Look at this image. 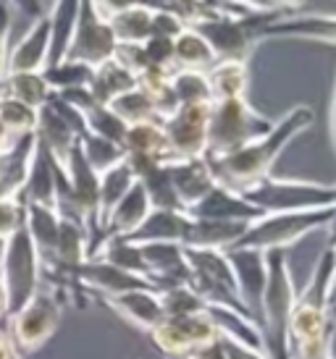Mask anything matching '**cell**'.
<instances>
[{
	"instance_id": "1",
	"label": "cell",
	"mask_w": 336,
	"mask_h": 359,
	"mask_svg": "<svg viewBox=\"0 0 336 359\" xmlns=\"http://www.w3.org/2000/svg\"><path fill=\"white\" fill-rule=\"evenodd\" d=\"M316 121V113L307 105H295L287 110L278 121H273V129L257 137L255 142L245 144L242 150L231 152L226 158L208 160L210 173L216 184L226 187L231 191H247L250 187H255L257 181L268 179L273 173L278 155L287 150L289 142L297 140L302 131H307Z\"/></svg>"
},
{
	"instance_id": "2",
	"label": "cell",
	"mask_w": 336,
	"mask_h": 359,
	"mask_svg": "<svg viewBox=\"0 0 336 359\" xmlns=\"http://www.w3.org/2000/svg\"><path fill=\"white\" fill-rule=\"evenodd\" d=\"M266 289L260 299V333L268 359H289V315L297 299V286L289 270L287 252H266Z\"/></svg>"
},
{
	"instance_id": "3",
	"label": "cell",
	"mask_w": 336,
	"mask_h": 359,
	"mask_svg": "<svg viewBox=\"0 0 336 359\" xmlns=\"http://www.w3.org/2000/svg\"><path fill=\"white\" fill-rule=\"evenodd\" d=\"M284 19L276 11H255V13H216L213 19L195 27L218 60H242L250 63L257 45L266 40V29L273 21Z\"/></svg>"
},
{
	"instance_id": "4",
	"label": "cell",
	"mask_w": 336,
	"mask_h": 359,
	"mask_svg": "<svg viewBox=\"0 0 336 359\" xmlns=\"http://www.w3.org/2000/svg\"><path fill=\"white\" fill-rule=\"evenodd\" d=\"M273 129V118L263 116L250 105L247 97H228V100L210 102L208 121V147L205 160L226 158L231 152L242 150L245 144L255 142Z\"/></svg>"
},
{
	"instance_id": "5",
	"label": "cell",
	"mask_w": 336,
	"mask_h": 359,
	"mask_svg": "<svg viewBox=\"0 0 336 359\" xmlns=\"http://www.w3.org/2000/svg\"><path fill=\"white\" fill-rule=\"evenodd\" d=\"M336 208L321 210H299V212H271L252 220L245 231V236L237 241L231 250H255V252H276L295 247L297 241L316 233V231H328L334 220Z\"/></svg>"
},
{
	"instance_id": "6",
	"label": "cell",
	"mask_w": 336,
	"mask_h": 359,
	"mask_svg": "<svg viewBox=\"0 0 336 359\" xmlns=\"http://www.w3.org/2000/svg\"><path fill=\"white\" fill-rule=\"evenodd\" d=\"M184 262L189 270V289L198 294L205 304L228 307L250 315L237 286V276L231 268L226 252L218 250H189L184 247ZM252 318V315H250ZM255 320V318H252Z\"/></svg>"
},
{
	"instance_id": "7",
	"label": "cell",
	"mask_w": 336,
	"mask_h": 359,
	"mask_svg": "<svg viewBox=\"0 0 336 359\" xmlns=\"http://www.w3.org/2000/svg\"><path fill=\"white\" fill-rule=\"evenodd\" d=\"M242 197L255 205L263 215L271 212H299V210H321L336 208V184H316L302 179H268L257 181L255 187L242 191Z\"/></svg>"
},
{
	"instance_id": "8",
	"label": "cell",
	"mask_w": 336,
	"mask_h": 359,
	"mask_svg": "<svg viewBox=\"0 0 336 359\" xmlns=\"http://www.w3.org/2000/svg\"><path fill=\"white\" fill-rule=\"evenodd\" d=\"M42 286V262L32 244L27 229L6 239V252L0 262V289L6 297V320L16 315Z\"/></svg>"
},
{
	"instance_id": "9",
	"label": "cell",
	"mask_w": 336,
	"mask_h": 359,
	"mask_svg": "<svg viewBox=\"0 0 336 359\" xmlns=\"http://www.w3.org/2000/svg\"><path fill=\"white\" fill-rule=\"evenodd\" d=\"M60 312H63V297L56 289H45L32 297L24 307L11 315V346L19 354H34L40 351L53 333L58 330Z\"/></svg>"
},
{
	"instance_id": "10",
	"label": "cell",
	"mask_w": 336,
	"mask_h": 359,
	"mask_svg": "<svg viewBox=\"0 0 336 359\" xmlns=\"http://www.w3.org/2000/svg\"><path fill=\"white\" fill-rule=\"evenodd\" d=\"M116 37L110 29L108 19L95 8L92 0H79V19L71 37V45L66 50V58L71 63H84L89 69H98L100 63L113 58L116 53Z\"/></svg>"
},
{
	"instance_id": "11",
	"label": "cell",
	"mask_w": 336,
	"mask_h": 359,
	"mask_svg": "<svg viewBox=\"0 0 336 359\" xmlns=\"http://www.w3.org/2000/svg\"><path fill=\"white\" fill-rule=\"evenodd\" d=\"M153 346L163 351L166 357L187 359L195 351L205 349L210 344H216L218 336L216 325L210 323L208 312L202 315H179V318H166L158 328L148 333Z\"/></svg>"
},
{
	"instance_id": "12",
	"label": "cell",
	"mask_w": 336,
	"mask_h": 359,
	"mask_svg": "<svg viewBox=\"0 0 336 359\" xmlns=\"http://www.w3.org/2000/svg\"><path fill=\"white\" fill-rule=\"evenodd\" d=\"M208 121L210 105H179L168 118H163L171 160L205 158Z\"/></svg>"
},
{
	"instance_id": "13",
	"label": "cell",
	"mask_w": 336,
	"mask_h": 359,
	"mask_svg": "<svg viewBox=\"0 0 336 359\" xmlns=\"http://www.w3.org/2000/svg\"><path fill=\"white\" fill-rule=\"evenodd\" d=\"M145 265L150 289L158 294L189 283V270L184 262V247L181 244H168V241H155V244H137Z\"/></svg>"
},
{
	"instance_id": "14",
	"label": "cell",
	"mask_w": 336,
	"mask_h": 359,
	"mask_svg": "<svg viewBox=\"0 0 336 359\" xmlns=\"http://www.w3.org/2000/svg\"><path fill=\"white\" fill-rule=\"evenodd\" d=\"M50 60V21L48 13L42 19L32 21L27 34L13 48H8L6 76L8 74H42Z\"/></svg>"
},
{
	"instance_id": "15",
	"label": "cell",
	"mask_w": 336,
	"mask_h": 359,
	"mask_svg": "<svg viewBox=\"0 0 336 359\" xmlns=\"http://www.w3.org/2000/svg\"><path fill=\"white\" fill-rule=\"evenodd\" d=\"M21 202L58 210V168H56L53 158L45 152L37 137H34V147H32L30 155V168H27V181H24V189H21Z\"/></svg>"
},
{
	"instance_id": "16",
	"label": "cell",
	"mask_w": 336,
	"mask_h": 359,
	"mask_svg": "<svg viewBox=\"0 0 336 359\" xmlns=\"http://www.w3.org/2000/svg\"><path fill=\"white\" fill-rule=\"evenodd\" d=\"M228 259H231V268L237 276V286L242 294V302L247 312L255 318V323L260 325V299H263V289H266V252L255 250H228Z\"/></svg>"
},
{
	"instance_id": "17",
	"label": "cell",
	"mask_w": 336,
	"mask_h": 359,
	"mask_svg": "<svg viewBox=\"0 0 336 359\" xmlns=\"http://www.w3.org/2000/svg\"><path fill=\"white\" fill-rule=\"evenodd\" d=\"M103 302L108 304L121 320H127L129 325H134L137 330L150 333L153 328H158L166 320L163 304H160V294L155 289H131L116 297H103Z\"/></svg>"
},
{
	"instance_id": "18",
	"label": "cell",
	"mask_w": 336,
	"mask_h": 359,
	"mask_svg": "<svg viewBox=\"0 0 336 359\" xmlns=\"http://www.w3.org/2000/svg\"><path fill=\"white\" fill-rule=\"evenodd\" d=\"M266 40H307L336 45V13H295L273 21Z\"/></svg>"
},
{
	"instance_id": "19",
	"label": "cell",
	"mask_w": 336,
	"mask_h": 359,
	"mask_svg": "<svg viewBox=\"0 0 336 359\" xmlns=\"http://www.w3.org/2000/svg\"><path fill=\"white\" fill-rule=\"evenodd\" d=\"M74 280L84 291L100 294V299L103 297H116V294H124V291L131 289H150L148 280H142L139 276H131V273L110 265L105 259H87L84 265L74 270Z\"/></svg>"
},
{
	"instance_id": "20",
	"label": "cell",
	"mask_w": 336,
	"mask_h": 359,
	"mask_svg": "<svg viewBox=\"0 0 336 359\" xmlns=\"http://www.w3.org/2000/svg\"><path fill=\"white\" fill-rule=\"evenodd\" d=\"M166 168H168V179H171L174 191H176L179 197V205H181L184 212L189 208H195L216 187V179H213L205 158L171 160V163H166Z\"/></svg>"
},
{
	"instance_id": "21",
	"label": "cell",
	"mask_w": 336,
	"mask_h": 359,
	"mask_svg": "<svg viewBox=\"0 0 336 359\" xmlns=\"http://www.w3.org/2000/svg\"><path fill=\"white\" fill-rule=\"evenodd\" d=\"M187 215L202 220H245V223H252L263 212L255 205H250L239 191H231L226 187L216 184L195 208L187 210Z\"/></svg>"
},
{
	"instance_id": "22",
	"label": "cell",
	"mask_w": 336,
	"mask_h": 359,
	"mask_svg": "<svg viewBox=\"0 0 336 359\" xmlns=\"http://www.w3.org/2000/svg\"><path fill=\"white\" fill-rule=\"evenodd\" d=\"M250 223L245 220H202L189 218L187 236L181 241V247L189 250H218L228 252L237 247V241L245 236Z\"/></svg>"
},
{
	"instance_id": "23",
	"label": "cell",
	"mask_w": 336,
	"mask_h": 359,
	"mask_svg": "<svg viewBox=\"0 0 336 359\" xmlns=\"http://www.w3.org/2000/svg\"><path fill=\"white\" fill-rule=\"evenodd\" d=\"M150 200L145 189H142V184H134L131 189L124 194V200L116 205V208L110 210V215L105 218L103 223V241L105 239H127L131 236L134 231L142 226V220L150 215ZM100 241V244H103ZM95 255V252H92Z\"/></svg>"
},
{
	"instance_id": "24",
	"label": "cell",
	"mask_w": 336,
	"mask_h": 359,
	"mask_svg": "<svg viewBox=\"0 0 336 359\" xmlns=\"http://www.w3.org/2000/svg\"><path fill=\"white\" fill-rule=\"evenodd\" d=\"M189 215L181 210H150V215L142 220L127 241L131 244H155V241H168V244H181L187 236Z\"/></svg>"
},
{
	"instance_id": "25",
	"label": "cell",
	"mask_w": 336,
	"mask_h": 359,
	"mask_svg": "<svg viewBox=\"0 0 336 359\" xmlns=\"http://www.w3.org/2000/svg\"><path fill=\"white\" fill-rule=\"evenodd\" d=\"M205 312H208L210 323L216 325L221 339H231V341H237V344H242V346H250V349L266 354V344H263L260 325H257L250 315L237 312V309H228V307H216V304H208Z\"/></svg>"
},
{
	"instance_id": "26",
	"label": "cell",
	"mask_w": 336,
	"mask_h": 359,
	"mask_svg": "<svg viewBox=\"0 0 336 359\" xmlns=\"http://www.w3.org/2000/svg\"><path fill=\"white\" fill-rule=\"evenodd\" d=\"M124 152L134 155V158L155 160V163H171L163 121H145V123L129 126L127 137H124Z\"/></svg>"
},
{
	"instance_id": "27",
	"label": "cell",
	"mask_w": 336,
	"mask_h": 359,
	"mask_svg": "<svg viewBox=\"0 0 336 359\" xmlns=\"http://www.w3.org/2000/svg\"><path fill=\"white\" fill-rule=\"evenodd\" d=\"M58 223L60 212L56 208H42V205H27V220L24 229L30 233L34 250L40 255L42 268L53 262L56 255V241H58Z\"/></svg>"
},
{
	"instance_id": "28",
	"label": "cell",
	"mask_w": 336,
	"mask_h": 359,
	"mask_svg": "<svg viewBox=\"0 0 336 359\" xmlns=\"http://www.w3.org/2000/svg\"><path fill=\"white\" fill-rule=\"evenodd\" d=\"M77 19H79V0H56L48 13L50 21V66H58L66 58V50L71 45L74 29H77Z\"/></svg>"
},
{
	"instance_id": "29",
	"label": "cell",
	"mask_w": 336,
	"mask_h": 359,
	"mask_svg": "<svg viewBox=\"0 0 336 359\" xmlns=\"http://www.w3.org/2000/svg\"><path fill=\"white\" fill-rule=\"evenodd\" d=\"M134 87H137V76L110 58L105 63H100L98 69H92L87 92L98 105H110L116 97H121L124 92L134 90Z\"/></svg>"
},
{
	"instance_id": "30",
	"label": "cell",
	"mask_w": 336,
	"mask_h": 359,
	"mask_svg": "<svg viewBox=\"0 0 336 359\" xmlns=\"http://www.w3.org/2000/svg\"><path fill=\"white\" fill-rule=\"evenodd\" d=\"M137 184L134 179V173L129 168L127 158L121 160L119 165H113L110 170L105 173H100V187H98V226H100V241H103V223L105 218L110 215V210L116 208L121 200H124V194H127L131 187ZM100 247V244H98ZM95 247V250H98ZM92 257V255H89Z\"/></svg>"
},
{
	"instance_id": "31",
	"label": "cell",
	"mask_w": 336,
	"mask_h": 359,
	"mask_svg": "<svg viewBox=\"0 0 336 359\" xmlns=\"http://www.w3.org/2000/svg\"><path fill=\"white\" fill-rule=\"evenodd\" d=\"M208 84L213 102L228 97H247L250 87V63L242 60H218L208 71Z\"/></svg>"
},
{
	"instance_id": "32",
	"label": "cell",
	"mask_w": 336,
	"mask_h": 359,
	"mask_svg": "<svg viewBox=\"0 0 336 359\" xmlns=\"http://www.w3.org/2000/svg\"><path fill=\"white\" fill-rule=\"evenodd\" d=\"M216 66V55L210 45L195 29H184L174 40V69L176 71H202L208 74Z\"/></svg>"
},
{
	"instance_id": "33",
	"label": "cell",
	"mask_w": 336,
	"mask_h": 359,
	"mask_svg": "<svg viewBox=\"0 0 336 359\" xmlns=\"http://www.w3.org/2000/svg\"><path fill=\"white\" fill-rule=\"evenodd\" d=\"M0 95L24 102V105H30L32 110H40V108H45L48 100L53 97V90H50V84L45 81L42 74H8V76L3 79Z\"/></svg>"
},
{
	"instance_id": "34",
	"label": "cell",
	"mask_w": 336,
	"mask_h": 359,
	"mask_svg": "<svg viewBox=\"0 0 336 359\" xmlns=\"http://www.w3.org/2000/svg\"><path fill=\"white\" fill-rule=\"evenodd\" d=\"M113 37L119 45H142L150 40V27H153V11L145 6H131L127 11H119L108 19Z\"/></svg>"
},
{
	"instance_id": "35",
	"label": "cell",
	"mask_w": 336,
	"mask_h": 359,
	"mask_svg": "<svg viewBox=\"0 0 336 359\" xmlns=\"http://www.w3.org/2000/svg\"><path fill=\"white\" fill-rule=\"evenodd\" d=\"M139 6H145L150 11H158V13L176 16L187 29H195L198 24L221 13L216 0H139Z\"/></svg>"
},
{
	"instance_id": "36",
	"label": "cell",
	"mask_w": 336,
	"mask_h": 359,
	"mask_svg": "<svg viewBox=\"0 0 336 359\" xmlns=\"http://www.w3.org/2000/svg\"><path fill=\"white\" fill-rule=\"evenodd\" d=\"M77 144H79V150H82V158L87 160V165L95 170L98 176L105 173V170H110L113 165H119L121 160L127 158V152H124L121 144L103 140V137H95V134H89V131L82 134Z\"/></svg>"
},
{
	"instance_id": "37",
	"label": "cell",
	"mask_w": 336,
	"mask_h": 359,
	"mask_svg": "<svg viewBox=\"0 0 336 359\" xmlns=\"http://www.w3.org/2000/svg\"><path fill=\"white\" fill-rule=\"evenodd\" d=\"M168 84L179 105H210L213 102L208 74L202 71H174Z\"/></svg>"
},
{
	"instance_id": "38",
	"label": "cell",
	"mask_w": 336,
	"mask_h": 359,
	"mask_svg": "<svg viewBox=\"0 0 336 359\" xmlns=\"http://www.w3.org/2000/svg\"><path fill=\"white\" fill-rule=\"evenodd\" d=\"M116 116H119L127 126H134V123H145V121H160L158 110H155V105H153V100H150L145 92L139 90V87H134V90L124 92L121 97H116V100L108 105Z\"/></svg>"
},
{
	"instance_id": "39",
	"label": "cell",
	"mask_w": 336,
	"mask_h": 359,
	"mask_svg": "<svg viewBox=\"0 0 336 359\" xmlns=\"http://www.w3.org/2000/svg\"><path fill=\"white\" fill-rule=\"evenodd\" d=\"M37 113H40V110H32L30 105H24V102L0 95V121H3V126H6L16 140L34 134V129H37Z\"/></svg>"
},
{
	"instance_id": "40",
	"label": "cell",
	"mask_w": 336,
	"mask_h": 359,
	"mask_svg": "<svg viewBox=\"0 0 336 359\" xmlns=\"http://www.w3.org/2000/svg\"><path fill=\"white\" fill-rule=\"evenodd\" d=\"M42 76H45V81L50 84L53 92L82 90V87H87L89 79H92V69L84 66V63L63 60L58 66H50V69L42 71Z\"/></svg>"
},
{
	"instance_id": "41",
	"label": "cell",
	"mask_w": 336,
	"mask_h": 359,
	"mask_svg": "<svg viewBox=\"0 0 336 359\" xmlns=\"http://www.w3.org/2000/svg\"><path fill=\"white\" fill-rule=\"evenodd\" d=\"M160 304L166 318H179V315H202L208 304L200 299L189 286H179V289L163 291L160 294Z\"/></svg>"
},
{
	"instance_id": "42",
	"label": "cell",
	"mask_w": 336,
	"mask_h": 359,
	"mask_svg": "<svg viewBox=\"0 0 336 359\" xmlns=\"http://www.w3.org/2000/svg\"><path fill=\"white\" fill-rule=\"evenodd\" d=\"M24 220H27V205L21 202V197L0 200V239H8L24 229Z\"/></svg>"
},
{
	"instance_id": "43",
	"label": "cell",
	"mask_w": 336,
	"mask_h": 359,
	"mask_svg": "<svg viewBox=\"0 0 336 359\" xmlns=\"http://www.w3.org/2000/svg\"><path fill=\"white\" fill-rule=\"evenodd\" d=\"M145 48V58H148V69H160L174 74V40L168 37H150L148 42H142Z\"/></svg>"
},
{
	"instance_id": "44",
	"label": "cell",
	"mask_w": 336,
	"mask_h": 359,
	"mask_svg": "<svg viewBox=\"0 0 336 359\" xmlns=\"http://www.w3.org/2000/svg\"><path fill=\"white\" fill-rule=\"evenodd\" d=\"M184 29H187V27H184L176 16L153 11V27H150V37H168V40H176Z\"/></svg>"
},
{
	"instance_id": "45",
	"label": "cell",
	"mask_w": 336,
	"mask_h": 359,
	"mask_svg": "<svg viewBox=\"0 0 336 359\" xmlns=\"http://www.w3.org/2000/svg\"><path fill=\"white\" fill-rule=\"evenodd\" d=\"M8 32H11V6L8 0H0V87L6 79V60H8Z\"/></svg>"
},
{
	"instance_id": "46",
	"label": "cell",
	"mask_w": 336,
	"mask_h": 359,
	"mask_svg": "<svg viewBox=\"0 0 336 359\" xmlns=\"http://www.w3.org/2000/svg\"><path fill=\"white\" fill-rule=\"evenodd\" d=\"M216 6L221 13H255V11H273L271 0H216ZM278 13V11H276Z\"/></svg>"
},
{
	"instance_id": "47",
	"label": "cell",
	"mask_w": 336,
	"mask_h": 359,
	"mask_svg": "<svg viewBox=\"0 0 336 359\" xmlns=\"http://www.w3.org/2000/svg\"><path fill=\"white\" fill-rule=\"evenodd\" d=\"M218 346L224 351V359H268L263 351H255L250 346H242L231 339H218Z\"/></svg>"
},
{
	"instance_id": "48",
	"label": "cell",
	"mask_w": 336,
	"mask_h": 359,
	"mask_svg": "<svg viewBox=\"0 0 336 359\" xmlns=\"http://www.w3.org/2000/svg\"><path fill=\"white\" fill-rule=\"evenodd\" d=\"M8 6L11 8H16L19 13H24V16L32 21H37L45 16V8H42L40 0H8Z\"/></svg>"
},
{
	"instance_id": "49",
	"label": "cell",
	"mask_w": 336,
	"mask_h": 359,
	"mask_svg": "<svg viewBox=\"0 0 336 359\" xmlns=\"http://www.w3.org/2000/svg\"><path fill=\"white\" fill-rule=\"evenodd\" d=\"M95 3V8L105 16V19H110L113 13H119V11H127L131 8V6H137L139 0H92Z\"/></svg>"
},
{
	"instance_id": "50",
	"label": "cell",
	"mask_w": 336,
	"mask_h": 359,
	"mask_svg": "<svg viewBox=\"0 0 336 359\" xmlns=\"http://www.w3.org/2000/svg\"><path fill=\"white\" fill-rule=\"evenodd\" d=\"M302 6H305V0H271V8L284 13V16H295Z\"/></svg>"
},
{
	"instance_id": "51",
	"label": "cell",
	"mask_w": 336,
	"mask_h": 359,
	"mask_svg": "<svg viewBox=\"0 0 336 359\" xmlns=\"http://www.w3.org/2000/svg\"><path fill=\"white\" fill-rule=\"evenodd\" d=\"M328 134H331V147L336 155V71H334V95H331V110H328Z\"/></svg>"
},
{
	"instance_id": "52",
	"label": "cell",
	"mask_w": 336,
	"mask_h": 359,
	"mask_svg": "<svg viewBox=\"0 0 336 359\" xmlns=\"http://www.w3.org/2000/svg\"><path fill=\"white\" fill-rule=\"evenodd\" d=\"M21 140H24V137H21ZM16 144H19V140H16V137H13V134H11V131L3 126V121H0V155L11 152L13 147H16Z\"/></svg>"
},
{
	"instance_id": "53",
	"label": "cell",
	"mask_w": 336,
	"mask_h": 359,
	"mask_svg": "<svg viewBox=\"0 0 336 359\" xmlns=\"http://www.w3.org/2000/svg\"><path fill=\"white\" fill-rule=\"evenodd\" d=\"M334 250V283H331V299H328V312H331V323L336 320V247Z\"/></svg>"
},
{
	"instance_id": "54",
	"label": "cell",
	"mask_w": 336,
	"mask_h": 359,
	"mask_svg": "<svg viewBox=\"0 0 336 359\" xmlns=\"http://www.w3.org/2000/svg\"><path fill=\"white\" fill-rule=\"evenodd\" d=\"M6 320V297H3V289H0V323Z\"/></svg>"
},
{
	"instance_id": "55",
	"label": "cell",
	"mask_w": 336,
	"mask_h": 359,
	"mask_svg": "<svg viewBox=\"0 0 336 359\" xmlns=\"http://www.w3.org/2000/svg\"><path fill=\"white\" fill-rule=\"evenodd\" d=\"M8 155V152H6ZM6 155H0V176H3V168H6Z\"/></svg>"
},
{
	"instance_id": "56",
	"label": "cell",
	"mask_w": 336,
	"mask_h": 359,
	"mask_svg": "<svg viewBox=\"0 0 336 359\" xmlns=\"http://www.w3.org/2000/svg\"><path fill=\"white\" fill-rule=\"evenodd\" d=\"M3 252H6V239H0V262H3Z\"/></svg>"
},
{
	"instance_id": "57",
	"label": "cell",
	"mask_w": 336,
	"mask_h": 359,
	"mask_svg": "<svg viewBox=\"0 0 336 359\" xmlns=\"http://www.w3.org/2000/svg\"><path fill=\"white\" fill-rule=\"evenodd\" d=\"M313 359H334V351H331V354H323V357H313Z\"/></svg>"
},
{
	"instance_id": "58",
	"label": "cell",
	"mask_w": 336,
	"mask_h": 359,
	"mask_svg": "<svg viewBox=\"0 0 336 359\" xmlns=\"http://www.w3.org/2000/svg\"><path fill=\"white\" fill-rule=\"evenodd\" d=\"M328 247H336V236H334L331 241H328Z\"/></svg>"
},
{
	"instance_id": "59",
	"label": "cell",
	"mask_w": 336,
	"mask_h": 359,
	"mask_svg": "<svg viewBox=\"0 0 336 359\" xmlns=\"http://www.w3.org/2000/svg\"><path fill=\"white\" fill-rule=\"evenodd\" d=\"M334 333H336V320H334Z\"/></svg>"
},
{
	"instance_id": "60",
	"label": "cell",
	"mask_w": 336,
	"mask_h": 359,
	"mask_svg": "<svg viewBox=\"0 0 336 359\" xmlns=\"http://www.w3.org/2000/svg\"><path fill=\"white\" fill-rule=\"evenodd\" d=\"M166 359H174V357H166Z\"/></svg>"
},
{
	"instance_id": "61",
	"label": "cell",
	"mask_w": 336,
	"mask_h": 359,
	"mask_svg": "<svg viewBox=\"0 0 336 359\" xmlns=\"http://www.w3.org/2000/svg\"><path fill=\"white\" fill-rule=\"evenodd\" d=\"M334 359H336V354H334Z\"/></svg>"
}]
</instances>
